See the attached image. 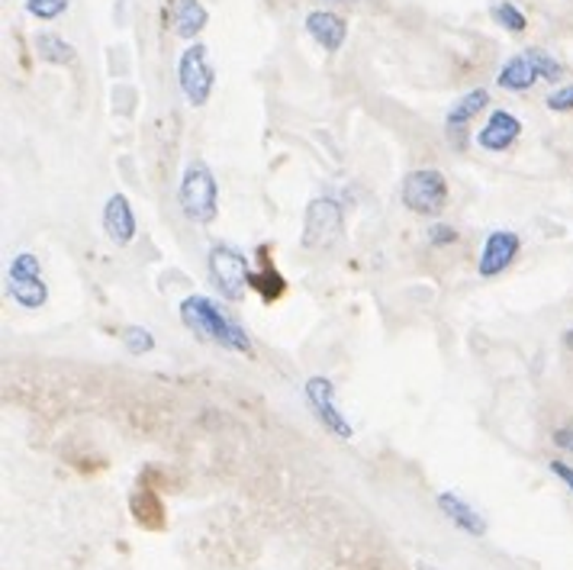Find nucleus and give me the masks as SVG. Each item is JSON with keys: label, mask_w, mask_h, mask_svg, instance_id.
<instances>
[{"label": "nucleus", "mask_w": 573, "mask_h": 570, "mask_svg": "<svg viewBox=\"0 0 573 570\" xmlns=\"http://www.w3.org/2000/svg\"><path fill=\"white\" fill-rule=\"evenodd\" d=\"M181 323H184L194 336H200V339H207V342H216V345H222V349H229V352H239V355L255 357V345H252L248 332H245L239 323H232L210 296H200V293L187 296V300L181 303Z\"/></svg>", "instance_id": "obj_1"}, {"label": "nucleus", "mask_w": 573, "mask_h": 570, "mask_svg": "<svg viewBox=\"0 0 573 570\" xmlns=\"http://www.w3.org/2000/svg\"><path fill=\"white\" fill-rule=\"evenodd\" d=\"M178 204H181V214L191 222H197V226L214 222L219 214V191H216V178L207 168V161L197 158L184 168V178L178 187Z\"/></svg>", "instance_id": "obj_2"}, {"label": "nucleus", "mask_w": 573, "mask_h": 570, "mask_svg": "<svg viewBox=\"0 0 573 570\" xmlns=\"http://www.w3.org/2000/svg\"><path fill=\"white\" fill-rule=\"evenodd\" d=\"M403 207L416 216H441L448 207V181L438 168L410 171L403 181Z\"/></svg>", "instance_id": "obj_3"}, {"label": "nucleus", "mask_w": 573, "mask_h": 570, "mask_svg": "<svg viewBox=\"0 0 573 570\" xmlns=\"http://www.w3.org/2000/svg\"><path fill=\"white\" fill-rule=\"evenodd\" d=\"M7 281H10V296L23 306V310H39L49 300V287L42 281V265L33 252H20L13 255L10 268H7Z\"/></svg>", "instance_id": "obj_4"}, {"label": "nucleus", "mask_w": 573, "mask_h": 570, "mask_svg": "<svg viewBox=\"0 0 573 570\" xmlns=\"http://www.w3.org/2000/svg\"><path fill=\"white\" fill-rule=\"evenodd\" d=\"M178 84H181V94L187 97V104L194 107H204L214 94L216 74L210 69V59H207V46L194 43L181 52V62H178Z\"/></svg>", "instance_id": "obj_5"}, {"label": "nucleus", "mask_w": 573, "mask_h": 570, "mask_svg": "<svg viewBox=\"0 0 573 570\" xmlns=\"http://www.w3.org/2000/svg\"><path fill=\"white\" fill-rule=\"evenodd\" d=\"M210 278H214L216 290L225 296V300H242L245 290H248V258L242 252H235L232 245H214L210 248Z\"/></svg>", "instance_id": "obj_6"}, {"label": "nucleus", "mask_w": 573, "mask_h": 570, "mask_svg": "<svg viewBox=\"0 0 573 570\" xmlns=\"http://www.w3.org/2000/svg\"><path fill=\"white\" fill-rule=\"evenodd\" d=\"M345 226V214L332 197H316L309 201L303 216V245L306 248H329Z\"/></svg>", "instance_id": "obj_7"}, {"label": "nucleus", "mask_w": 573, "mask_h": 570, "mask_svg": "<svg viewBox=\"0 0 573 570\" xmlns=\"http://www.w3.org/2000/svg\"><path fill=\"white\" fill-rule=\"evenodd\" d=\"M306 403L313 407L316 420L329 428L332 435H339V438H352L355 435V428L345 420V413H339V407H336V387H332L329 377H309L306 380Z\"/></svg>", "instance_id": "obj_8"}, {"label": "nucleus", "mask_w": 573, "mask_h": 570, "mask_svg": "<svg viewBox=\"0 0 573 570\" xmlns=\"http://www.w3.org/2000/svg\"><path fill=\"white\" fill-rule=\"evenodd\" d=\"M519 248H522V242H519L515 232L493 229L487 235V242H484V252H480V262H477V275L480 278H497V275H502L515 262Z\"/></svg>", "instance_id": "obj_9"}, {"label": "nucleus", "mask_w": 573, "mask_h": 570, "mask_svg": "<svg viewBox=\"0 0 573 570\" xmlns=\"http://www.w3.org/2000/svg\"><path fill=\"white\" fill-rule=\"evenodd\" d=\"M487 104H490V90H487V87H477V90H467V94L451 107L444 126H448V140H454L458 148L464 145V133H467L471 120H474Z\"/></svg>", "instance_id": "obj_10"}, {"label": "nucleus", "mask_w": 573, "mask_h": 570, "mask_svg": "<svg viewBox=\"0 0 573 570\" xmlns=\"http://www.w3.org/2000/svg\"><path fill=\"white\" fill-rule=\"evenodd\" d=\"M103 232L117 245H130L136 239V214L130 207L126 194H113L103 207Z\"/></svg>", "instance_id": "obj_11"}, {"label": "nucleus", "mask_w": 573, "mask_h": 570, "mask_svg": "<svg viewBox=\"0 0 573 570\" xmlns=\"http://www.w3.org/2000/svg\"><path fill=\"white\" fill-rule=\"evenodd\" d=\"M519 136H522V120L512 117L509 110H493L487 126L477 133V145L487 151H505Z\"/></svg>", "instance_id": "obj_12"}, {"label": "nucleus", "mask_w": 573, "mask_h": 570, "mask_svg": "<svg viewBox=\"0 0 573 570\" xmlns=\"http://www.w3.org/2000/svg\"><path fill=\"white\" fill-rule=\"evenodd\" d=\"M306 33L326 49V52H339L345 46V36H349V26L339 13L332 10H313L306 16Z\"/></svg>", "instance_id": "obj_13"}, {"label": "nucleus", "mask_w": 573, "mask_h": 570, "mask_svg": "<svg viewBox=\"0 0 573 570\" xmlns=\"http://www.w3.org/2000/svg\"><path fill=\"white\" fill-rule=\"evenodd\" d=\"M130 509H133V519L148 529V532H161L164 525H168V516H164V502L158 497V490L143 481L139 487H136V494L130 497Z\"/></svg>", "instance_id": "obj_14"}, {"label": "nucleus", "mask_w": 573, "mask_h": 570, "mask_svg": "<svg viewBox=\"0 0 573 570\" xmlns=\"http://www.w3.org/2000/svg\"><path fill=\"white\" fill-rule=\"evenodd\" d=\"M438 509H441L458 529H464L467 535H477V538L487 535V522H484V516H480L471 502H464L458 494H441V497H438Z\"/></svg>", "instance_id": "obj_15"}, {"label": "nucleus", "mask_w": 573, "mask_h": 570, "mask_svg": "<svg viewBox=\"0 0 573 570\" xmlns=\"http://www.w3.org/2000/svg\"><path fill=\"white\" fill-rule=\"evenodd\" d=\"M535 81H541V74H538V69H535V62H532L528 52L509 59V62L500 69V74H497V84H500L502 90H512V94L528 90Z\"/></svg>", "instance_id": "obj_16"}, {"label": "nucleus", "mask_w": 573, "mask_h": 570, "mask_svg": "<svg viewBox=\"0 0 573 570\" xmlns=\"http://www.w3.org/2000/svg\"><path fill=\"white\" fill-rule=\"evenodd\" d=\"M210 13L200 0H178L174 3V33L181 39H194L207 26Z\"/></svg>", "instance_id": "obj_17"}, {"label": "nucleus", "mask_w": 573, "mask_h": 570, "mask_svg": "<svg viewBox=\"0 0 573 570\" xmlns=\"http://www.w3.org/2000/svg\"><path fill=\"white\" fill-rule=\"evenodd\" d=\"M261 271H252L248 275V287L252 290H258L261 293V300L265 303H275V300H281L286 290V281L278 275V268L271 265V258H268V248H261Z\"/></svg>", "instance_id": "obj_18"}, {"label": "nucleus", "mask_w": 573, "mask_h": 570, "mask_svg": "<svg viewBox=\"0 0 573 570\" xmlns=\"http://www.w3.org/2000/svg\"><path fill=\"white\" fill-rule=\"evenodd\" d=\"M36 52H39V59H46L52 65H74L77 62L72 43H65L62 36H52V33L36 36Z\"/></svg>", "instance_id": "obj_19"}, {"label": "nucleus", "mask_w": 573, "mask_h": 570, "mask_svg": "<svg viewBox=\"0 0 573 570\" xmlns=\"http://www.w3.org/2000/svg\"><path fill=\"white\" fill-rule=\"evenodd\" d=\"M490 16L505 26L509 33H525V26H528V20H525V13L515 7V3H509V0H500V3H493L490 7Z\"/></svg>", "instance_id": "obj_20"}, {"label": "nucleus", "mask_w": 573, "mask_h": 570, "mask_svg": "<svg viewBox=\"0 0 573 570\" xmlns=\"http://www.w3.org/2000/svg\"><path fill=\"white\" fill-rule=\"evenodd\" d=\"M525 52L532 56V62H535L538 74H541V81H561L564 77V65L554 56H548L545 49H525Z\"/></svg>", "instance_id": "obj_21"}, {"label": "nucleus", "mask_w": 573, "mask_h": 570, "mask_svg": "<svg viewBox=\"0 0 573 570\" xmlns=\"http://www.w3.org/2000/svg\"><path fill=\"white\" fill-rule=\"evenodd\" d=\"M123 345L133 352V355H148L155 349V336L143 329V326H126L123 329Z\"/></svg>", "instance_id": "obj_22"}, {"label": "nucleus", "mask_w": 573, "mask_h": 570, "mask_svg": "<svg viewBox=\"0 0 573 570\" xmlns=\"http://www.w3.org/2000/svg\"><path fill=\"white\" fill-rule=\"evenodd\" d=\"M26 10L36 20H59L69 10V0H26Z\"/></svg>", "instance_id": "obj_23"}, {"label": "nucleus", "mask_w": 573, "mask_h": 570, "mask_svg": "<svg viewBox=\"0 0 573 570\" xmlns=\"http://www.w3.org/2000/svg\"><path fill=\"white\" fill-rule=\"evenodd\" d=\"M548 110H554V113H571L573 110V84H568V87H561V90H554L548 100Z\"/></svg>", "instance_id": "obj_24"}, {"label": "nucleus", "mask_w": 573, "mask_h": 570, "mask_svg": "<svg viewBox=\"0 0 573 570\" xmlns=\"http://www.w3.org/2000/svg\"><path fill=\"white\" fill-rule=\"evenodd\" d=\"M458 239V232L451 226H431L429 229V242L431 245H451Z\"/></svg>", "instance_id": "obj_25"}, {"label": "nucleus", "mask_w": 573, "mask_h": 570, "mask_svg": "<svg viewBox=\"0 0 573 570\" xmlns=\"http://www.w3.org/2000/svg\"><path fill=\"white\" fill-rule=\"evenodd\" d=\"M551 474H554V477H561V481L568 484V490L573 494V468L571 464H564V461H551Z\"/></svg>", "instance_id": "obj_26"}, {"label": "nucleus", "mask_w": 573, "mask_h": 570, "mask_svg": "<svg viewBox=\"0 0 573 570\" xmlns=\"http://www.w3.org/2000/svg\"><path fill=\"white\" fill-rule=\"evenodd\" d=\"M554 441H558L564 451H571L573 454V428H558V432H554Z\"/></svg>", "instance_id": "obj_27"}, {"label": "nucleus", "mask_w": 573, "mask_h": 570, "mask_svg": "<svg viewBox=\"0 0 573 570\" xmlns=\"http://www.w3.org/2000/svg\"><path fill=\"white\" fill-rule=\"evenodd\" d=\"M564 345H571V349H573V329H571V332H568V336H564Z\"/></svg>", "instance_id": "obj_28"}]
</instances>
